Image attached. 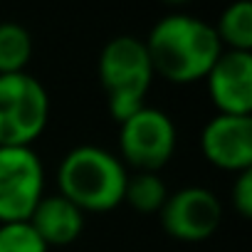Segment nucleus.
Instances as JSON below:
<instances>
[{
  "instance_id": "nucleus-1",
  "label": "nucleus",
  "mask_w": 252,
  "mask_h": 252,
  "mask_svg": "<svg viewBox=\"0 0 252 252\" xmlns=\"http://www.w3.org/2000/svg\"><path fill=\"white\" fill-rule=\"evenodd\" d=\"M144 45L154 74L173 84H193L205 79L222 55V45L213 25L186 13L163 15L151 28Z\"/></svg>"
},
{
  "instance_id": "nucleus-2",
  "label": "nucleus",
  "mask_w": 252,
  "mask_h": 252,
  "mask_svg": "<svg viewBox=\"0 0 252 252\" xmlns=\"http://www.w3.org/2000/svg\"><path fill=\"white\" fill-rule=\"evenodd\" d=\"M129 171L101 146H74L57 168L60 195L82 213H109L124 203Z\"/></svg>"
},
{
  "instance_id": "nucleus-3",
  "label": "nucleus",
  "mask_w": 252,
  "mask_h": 252,
  "mask_svg": "<svg viewBox=\"0 0 252 252\" xmlns=\"http://www.w3.org/2000/svg\"><path fill=\"white\" fill-rule=\"evenodd\" d=\"M154 77L156 74L144 40L134 35H119L104 45L99 55V79L106 94L109 116L116 124L146 106Z\"/></svg>"
},
{
  "instance_id": "nucleus-4",
  "label": "nucleus",
  "mask_w": 252,
  "mask_h": 252,
  "mask_svg": "<svg viewBox=\"0 0 252 252\" xmlns=\"http://www.w3.org/2000/svg\"><path fill=\"white\" fill-rule=\"evenodd\" d=\"M50 121V94L28 72L0 77V146L32 149Z\"/></svg>"
},
{
  "instance_id": "nucleus-5",
  "label": "nucleus",
  "mask_w": 252,
  "mask_h": 252,
  "mask_svg": "<svg viewBox=\"0 0 252 252\" xmlns=\"http://www.w3.org/2000/svg\"><path fill=\"white\" fill-rule=\"evenodd\" d=\"M178 131L173 119L156 109L144 106L119 124V161L126 171L158 173L176 154Z\"/></svg>"
},
{
  "instance_id": "nucleus-6",
  "label": "nucleus",
  "mask_w": 252,
  "mask_h": 252,
  "mask_svg": "<svg viewBox=\"0 0 252 252\" xmlns=\"http://www.w3.org/2000/svg\"><path fill=\"white\" fill-rule=\"evenodd\" d=\"M45 195V166L35 149L0 146V225L28 222Z\"/></svg>"
},
{
  "instance_id": "nucleus-7",
  "label": "nucleus",
  "mask_w": 252,
  "mask_h": 252,
  "mask_svg": "<svg viewBox=\"0 0 252 252\" xmlns=\"http://www.w3.org/2000/svg\"><path fill=\"white\" fill-rule=\"evenodd\" d=\"M158 215L168 237L178 242H205L222 222V205L213 190L203 186H188L168 193Z\"/></svg>"
},
{
  "instance_id": "nucleus-8",
  "label": "nucleus",
  "mask_w": 252,
  "mask_h": 252,
  "mask_svg": "<svg viewBox=\"0 0 252 252\" xmlns=\"http://www.w3.org/2000/svg\"><path fill=\"white\" fill-rule=\"evenodd\" d=\"M200 151L220 171H252V116L215 114L200 131Z\"/></svg>"
},
{
  "instance_id": "nucleus-9",
  "label": "nucleus",
  "mask_w": 252,
  "mask_h": 252,
  "mask_svg": "<svg viewBox=\"0 0 252 252\" xmlns=\"http://www.w3.org/2000/svg\"><path fill=\"white\" fill-rule=\"evenodd\" d=\"M203 82L218 114L252 116V52L222 50Z\"/></svg>"
},
{
  "instance_id": "nucleus-10",
  "label": "nucleus",
  "mask_w": 252,
  "mask_h": 252,
  "mask_svg": "<svg viewBox=\"0 0 252 252\" xmlns=\"http://www.w3.org/2000/svg\"><path fill=\"white\" fill-rule=\"evenodd\" d=\"M32 230L40 235V240L50 247H67L79 240L84 230V213L72 205L67 198L60 193L55 195H42L37 208L32 210L30 220Z\"/></svg>"
},
{
  "instance_id": "nucleus-11",
  "label": "nucleus",
  "mask_w": 252,
  "mask_h": 252,
  "mask_svg": "<svg viewBox=\"0 0 252 252\" xmlns=\"http://www.w3.org/2000/svg\"><path fill=\"white\" fill-rule=\"evenodd\" d=\"M222 50L230 52H252V5L250 0H237L227 5L218 23L213 25Z\"/></svg>"
},
{
  "instance_id": "nucleus-12",
  "label": "nucleus",
  "mask_w": 252,
  "mask_h": 252,
  "mask_svg": "<svg viewBox=\"0 0 252 252\" xmlns=\"http://www.w3.org/2000/svg\"><path fill=\"white\" fill-rule=\"evenodd\" d=\"M35 52L32 35L18 23H0V77L20 74Z\"/></svg>"
},
{
  "instance_id": "nucleus-13",
  "label": "nucleus",
  "mask_w": 252,
  "mask_h": 252,
  "mask_svg": "<svg viewBox=\"0 0 252 252\" xmlns=\"http://www.w3.org/2000/svg\"><path fill=\"white\" fill-rule=\"evenodd\" d=\"M166 198H168V188L158 173H134L126 181L124 203L131 205L136 213H144V215L161 213Z\"/></svg>"
},
{
  "instance_id": "nucleus-14",
  "label": "nucleus",
  "mask_w": 252,
  "mask_h": 252,
  "mask_svg": "<svg viewBox=\"0 0 252 252\" xmlns=\"http://www.w3.org/2000/svg\"><path fill=\"white\" fill-rule=\"evenodd\" d=\"M0 252H50L30 222L0 225Z\"/></svg>"
},
{
  "instance_id": "nucleus-15",
  "label": "nucleus",
  "mask_w": 252,
  "mask_h": 252,
  "mask_svg": "<svg viewBox=\"0 0 252 252\" xmlns=\"http://www.w3.org/2000/svg\"><path fill=\"white\" fill-rule=\"evenodd\" d=\"M232 208L242 220L252 218V171H242L235 176V183L230 188Z\"/></svg>"
}]
</instances>
